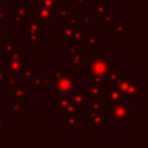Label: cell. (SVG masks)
Instances as JSON below:
<instances>
[{
    "mask_svg": "<svg viewBox=\"0 0 148 148\" xmlns=\"http://www.w3.org/2000/svg\"><path fill=\"white\" fill-rule=\"evenodd\" d=\"M84 2H86V0H74V6L80 7V6H83Z\"/></svg>",
    "mask_w": 148,
    "mask_h": 148,
    "instance_id": "cell-44",
    "label": "cell"
},
{
    "mask_svg": "<svg viewBox=\"0 0 148 148\" xmlns=\"http://www.w3.org/2000/svg\"><path fill=\"white\" fill-rule=\"evenodd\" d=\"M132 113V106L126 102L111 103V117L112 121H126Z\"/></svg>",
    "mask_w": 148,
    "mask_h": 148,
    "instance_id": "cell-2",
    "label": "cell"
},
{
    "mask_svg": "<svg viewBox=\"0 0 148 148\" xmlns=\"http://www.w3.org/2000/svg\"><path fill=\"white\" fill-rule=\"evenodd\" d=\"M81 20H82V16H69L68 17L71 27H80Z\"/></svg>",
    "mask_w": 148,
    "mask_h": 148,
    "instance_id": "cell-32",
    "label": "cell"
},
{
    "mask_svg": "<svg viewBox=\"0 0 148 148\" xmlns=\"http://www.w3.org/2000/svg\"><path fill=\"white\" fill-rule=\"evenodd\" d=\"M68 67H69V69H74V68H75V69H77V68H80V65H77V64H75V62H72V61H71V64H69V66H68Z\"/></svg>",
    "mask_w": 148,
    "mask_h": 148,
    "instance_id": "cell-45",
    "label": "cell"
},
{
    "mask_svg": "<svg viewBox=\"0 0 148 148\" xmlns=\"http://www.w3.org/2000/svg\"><path fill=\"white\" fill-rule=\"evenodd\" d=\"M13 91V95L20 99V101H25L27 99V86L25 84H22V86H16L12 89Z\"/></svg>",
    "mask_w": 148,
    "mask_h": 148,
    "instance_id": "cell-12",
    "label": "cell"
},
{
    "mask_svg": "<svg viewBox=\"0 0 148 148\" xmlns=\"http://www.w3.org/2000/svg\"><path fill=\"white\" fill-rule=\"evenodd\" d=\"M73 28V35H74V42L76 43H84L86 34L80 30V27H72Z\"/></svg>",
    "mask_w": 148,
    "mask_h": 148,
    "instance_id": "cell-21",
    "label": "cell"
},
{
    "mask_svg": "<svg viewBox=\"0 0 148 148\" xmlns=\"http://www.w3.org/2000/svg\"><path fill=\"white\" fill-rule=\"evenodd\" d=\"M130 84H131V81L127 80V76L125 74H118L117 79L114 81H112V86L111 88L113 89H117L118 91H120L124 96H126L128 94V89H130Z\"/></svg>",
    "mask_w": 148,
    "mask_h": 148,
    "instance_id": "cell-5",
    "label": "cell"
},
{
    "mask_svg": "<svg viewBox=\"0 0 148 148\" xmlns=\"http://www.w3.org/2000/svg\"><path fill=\"white\" fill-rule=\"evenodd\" d=\"M123 97H124V95H123L120 91H118L117 89H113V88L109 89L108 92H106V98H108V101L111 102V103L119 102V101L123 99Z\"/></svg>",
    "mask_w": 148,
    "mask_h": 148,
    "instance_id": "cell-14",
    "label": "cell"
},
{
    "mask_svg": "<svg viewBox=\"0 0 148 148\" xmlns=\"http://www.w3.org/2000/svg\"><path fill=\"white\" fill-rule=\"evenodd\" d=\"M1 21H5V8L0 3V22Z\"/></svg>",
    "mask_w": 148,
    "mask_h": 148,
    "instance_id": "cell-41",
    "label": "cell"
},
{
    "mask_svg": "<svg viewBox=\"0 0 148 148\" xmlns=\"http://www.w3.org/2000/svg\"><path fill=\"white\" fill-rule=\"evenodd\" d=\"M83 94H84V96H101V90L96 86H91V88L84 89Z\"/></svg>",
    "mask_w": 148,
    "mask_h": 148,
    "instance_id": "cell-28",
    "label": "cell"
},
{
    "mask_svg": "<svg viewBox=\"0 0 148 148\" xmlns=\"http://www.w3.org/2000/svg\"><path fill=\"white\" fill-rule=\"evenodd\" d=\"M69 101L72 103H75L77 105H84V94L83 90H72V92L69 94Z\"/></svg>",
    "mask_w": 148,
    "mask_h": 148,
    "instance_id": "cell-10",
    "label": "cell"
},
{
    "mask_svg": "<svg viewBox=\"0 0 148 148\" xmlns=\"http://www.w3.org/2000/svg\"><path fill=\"white\" fill-rule=\"evenodd\" d=\"M54 12H57L60 16H67L68 12H69V6H56Z\"/></svg>",
    "mask_w": 148,
    "mask_h": 148,
    "instance_id": "cell-30",
    "label": "cell"
},
{
    "mask_svg": "<svg viewBox=\"0 0 148 148\" xmlns=\"http://www.w3.org/2000/svg\"><path fill=\"white\" fill-rule=\"evenodd\" d=\"M58 35L60 38L64 39L65 43L69 44V45H74V35H73V28L69 27H59L58 30Z\"/></svg>",
    "mask_w": 148,
    "mask_h": 148,
    "instance_id": "cell-7",
    "label": "cell"
},
{
    "mask_svg": "<svg viewBox=\"0 0 148 148\" xmlns=\"http://www.w3.org/2000/svg\"><path fill=\"white\" fill-rule=\"evenodd\" d=\"M31 88L34 90H42L44 88V84H46L49 80L47 74H40V75H31Z\"/></svg>",
    "mask_w": 148,
    "mask_h": 148,
    "instance_id": "cell-8",
    "label": "cell"
},
{
    "mask_svg": "<svg viewBox=\"0 0 148 148\" xmlns=\"http://www.w3.org/2000/svg\"><path fill=\"white\" fill-rule=\"evenodd\" d=\"M16 15L21 17H27L28 15V8L25 6H18L16 8Z\"/></svg>",
    "mask_w": 148,
    "mask_h": 148,
    "instance_id": "cell-33",
    "label": "cell"
},
{
    "mask_svg": "<svg viewBox=\"0 0 148 148\" xmlns=\"http://www.w3.org/2000/svg\"><path fill=\"white\" fill-rule=\"evenodd\" d=\"M65 74V71L64 69H58V71H54L53 72V79H52V83L58 81L60 77H62V75Z\"/></svg>",
    "mask_w": 148,
    "mask_h": 148,
    "instance_id": "cell-37",
    "label": "cell"
},
{
    "mask_svg": "<svg viewBox=\"0 0 148 148\" xmlns=\"http://www.w3.org/2000/svg\"><path fill=\"white\" fill-rule=\"evenodd\" d=\"M7 74H9L7 69H1V68H0V80H1V81L7 76Z\"/></svg>",
    "mask_w": 148,
    "mask_h": 148,
    "instance_id": "cell-40",
    "label": "cell"
},
{
    "mask_svg": "<svg viewBox=\"0 0 148 148\" xmlns=\"http://www.w3.org/2000/svg\"><path fill=\"white\" fill-rule=\"evenodd\" d=\"M27 38L31 43H43V23L39 21L28 23Z\"/></svg>",
    "mask_w": 148,
    "mask_h": 148,
    "instance_id": "cell-4",
    "label": "cell"
},
{
    "mask_svg": "<svg viewBox=\"0 0 148 148\" xmlns=\"http://www.w3.org/2000/svg\"><path fill=\"white\" fill-rule=\"evenodd\" d=\"M20 73L22 74L21 77H22L23 80H25V79H30V76L32 75V69H31V68H28V67H24Z\"/></svg>",
    "mask_w": 148,
    "mask_h": 148,
    "instance_id": "cell-34",
    "label": "cell"
},
{
    "mask_svg": "<svg viewBox=\"0 0 148 148\" xmlns=\"http://www.w3.org/2000/svg\"><path fill=\"white\" fill-rule=\"evenodd\" d=\"M138 94H139V90H138V81H136V80H132V81H131V84H130L128 94L126 95L127 102H130V101L132 99V97L136 96Z\"/></svg>",
    "mask_w": 148,
    "mask_h": 148,
    "instance_id": "cell-20",
    "label": "cell"
},
{
    "mask_svg": "<svg viewBox=\"0 0 148 148\" xmlns=\"http://www.w3.org/2000/svg\"><path fill=\"white\" fill-rule=\"evenodd\" d=\"M58 97H59V99H58V106H59L60 110H64V109L71 103V101H69V98L67 97V95L58 96Z\"/></svg>",
    "mask_w": 148,
    "mask_h": 148,
    "instance_id": "cell-29",
    "label": "cell"
},
{
    "mask_svg": "<svg viewBox=\"0 0 148 148\" xmlns=\"http://www.w3.org/2000/svg\"><path fill=\"white\" fill-rule=\"evenodd\" d=\"M86 1H95V0H86Z\"/></svg>",
    "mask_w": 148,
    "mask_h": 148,
    "instance_id": "cell-46",
    "label": "cell"
},
{
    "mask_svg": "<svg viewBox=\"0 0 148 148\" xmlns=\"http://www.w3.org/2000/svg\"><path fill=\"white\" fill-rule=\"evenodd\" d=\"M57 2H58V0H39L37 2V7H45L51 10H54Z\"/></svg>",
    "mask_w": 148,
    "mask_h": 148,
    "instance_id": "cell-23",
    "label": "cell"
},
{
    "mask_svg": "<svg viewBox=\"0 0 148 148\" xmlns=\"http://www.w3.org/2000/svg\"><path fill=\"white\" fill-rule=\"evenodd\" d=\"M54 86L53 89V95L54 96H64V95H69L72 90L74 89L75 86V80L72 75H62L58 81L52 83Z\"/></svg>",
    "mask_w": 148,
    "mask_h": 148,
    "instance_id": "cell-3",
    "label": "cell"
},
{
    "mask_svg": "<svg viewBox=\"0 0 148 148\" xmlns=\"http://www.w3.org/2000/svg\"><path fill=\"white\" fill-rule=\"evenodd\" d=\"M6 36V27H0V42Z\"/></svg>",
    "mask_w": 148,
    "mask_h": 148,
    "instance_id": "cell-43",
    "label": "cell"
},
{
    "mask_svg": "<svg viewBox=\"0 0 148 148\" xmlns=\"http://www.w3.org/2000/svg\"><path fill=\"white\" fill-rule=\"evenodd\" d=\"M79 109H80V105H77V104H75V103H69L62 111H64V117H66V116H71V114H74L75 112H77L79 111Z\"/></svg>",
    "mask_w": 148,
    "mask_h": 148,
    "instance_id": "cell-24",
    "label": "cell"
},
{
    "mask_svg": "<svg viewBox=\"0 0 148 148\" xmlns=\"http://www.w3.org/2000/svg\"><path fill=\"white\" fill-rule=\"evenodd\" d=\"M24 67H27V65L22 62V59L13 57L6 59V69L8 71V73H20Z\"/></svg>",
    "mask_w": 148,
    "mask_h": 148,
    "instance_id": "cell-6",
    "label": "cell"
},
{
    "mask_svg": "<svg viewBox=\"0 0 148 148\" xmlns=\"http://www.w3.org/2000/svg\"><path fill=\"white\" fill-rule=\"evenodd\" d=\"M13 21L15 22V24H16L17 28H21V25H22L23 22H28V18H27V17H21V16L15 15V16L13 17Z\"/></svg>",
    "mask_w": 148,
    "mask_h": 148,
    "instance_id": "cell-35",
    "label": "cell"
},
{
    "mask_svg": "<svg viewBox=\"0 0 148 148\" xmlns=\"http://www.w3.org/2000/svg\"><path fill=\"white\" fill-rule=\"evenodd\" d=\"M37 14L38 18L42 22H52L53 21V14L52 10L45 7H37Z\"/></svg>",
    "mask_w": 148,
    "mask_h": 148,
    "instance_id": "cell-9",
    "label": "cell"
},
{
    "mask_svg": "<svg viewBox=\"0 0 148 148\" xmlns=\"http://www.w3.org/2000/svg\"><path fill=\"white\" fill-rule=\"evenodd\" d=\"M64 126L66 127H79L80 126V117L71 114L64 117Z\"/></svg>",
    "mask_w": 148,
    "mask_h": 148,
    "instance_id": "cell-15",
    "label": "cell"
},
{
    "mask_svg": "<svg viewBox=\"0 0 148 148\" xmlns=\"http://www.w3.org/2000/svg\"><path fill=\"white\" fill-rule=\"evenodd\" d=\"M69 59H71V61L72 62H75V64H77V65H84V61H86V54L84 53H81V52H77L76 54H74V56H71L69 57Z\"/></svg>",
    "mask_w": 148,
    "mask_h": 148,
    "instance_id": "cell-26",
    "label": "cell"
},
{
    "mask_svg": "<svg viewBox=\"0 0 148 148\" xmlns=\"http://www.w3.org/2000/svg\"><path fill=\"white\" fill-rule=\"evenodd\" d=\"M90 99V117L99 112L101 110V96H89Z\"/></svg>",
    "mask_w": 148,
    "mask_h": 148,
    "instance_id": "cell-11",
    "label": "cell"
},
{
    "mask_svg": "<svg viewBox=\"0 0 148 148\" xmlns=\"http://www.w3.org/2000/svg\"><path fill=\"white\" fill-rule=\"evenodd\" d=\"M0 84H1V80H0Z\"/></svg>",
    "mask_w": 148,
    "mask_h": 148,
    "instance_id": "cell-47",
    "label": "cell"
},
{
    "mask_svg": "<svg viewBox=\"0 0 148 148\" xmlns=\"http://www.w3.org/2000/svg\"><path fill=\"white\" fill-rule=\"evenodd\" d=\"M16 43H1L0 44V51L2 54H7V53H10L15 47H16Z\"/></svg>",
    "mask_w": 148,
    "mask_h": 148,
    "instance_id": "cell-25",
    "label": "cell"
},
{
    "mask_svg": "<svg viewBox=\"0 0 148 148\" xmlns=\"http://www.w3.org/2000/svg\"><path fill=\"white\" fill-rule=\"evenodd\" d=\"M101 16H102V21H103V22L105 23V25L109 27V28L112 27V24L117 22V17H116L114 15H112L111 12L105 10V13H104L103 15H101Z\"/></svg>",
    "mask_w": 148,
    "mask_h": 148,
    "instance_id": "cell-19",
    "label": "cell"
},
{
    "mask_svg": "<svg viewBox=\"0 0 148 148\" xmlns=\"http://www.w3.org/2000/svg\"><path fill=\"white\" fill-rule=\"evenodd\" d=\"M7 118L5 116H0V127H5L7 125Z\"/></svg>",
    "mask_w": 148,
    "mask_h": 148,
    "instance_id": "cell-42",
    "label": "cell"
},
{
    "mask_svg": "<svg viewBox=\"0 0 148 148\" xmlns=\"http://www.w3.org/2000/svg\"><path fill=\"white\" fill-rule=\"evenodd\" d=\"M10 110L13 112L16 113V116L21 117L22 116V112H21V102L20 99H17L13 94L10 96Z\"/></svg>",
    "mask_w": 148,
    "mask_h": 148,
    "instance_id": "cell-17",
    "label": "cell"
},
{
    "mask_svg": "<svg viewBox=\"0 0 148 148\" xmlns=\"http://www.w3.org/2000/svg\"><path fill=\"white\" fill-rule=\"evenodd\" d=\"M77 52H80V49L79 47H75L74 45H69V57L76 54Z\"/></svg>",
    "mask_w": 148,
    "mask_h": 148,
    "instance_id": "cell-38",
    "label": "cell"
},
{
    "mask_svg": "<svg viewBox=\"0 0 148 148\" xmlns=\"http://www.w3.org/2000/svg\"><path fill=\"white\" fill-rule=\"evenodd\" d=\"M84 67L90 72L91 75H98V76H105L106 73L111 69L110 61L105 58H102L99 53H96L95 58L91 59L89 64H86Z\"/></svg>",
    "mask_w": 148,
    "mask_h": 148,
    "instance_id": "cell-1",
    "label": "cell"
},
{
    "mask_svg": "<svg viewBox=\"0 0 148 148\" xmlns=\"http://www.w3.org/2000/svg\"><path fill=\"white\" fill-rule=\"evenodd\" d=\"M16 74L17 73H9V77L7 80V83L8 86L13 89L14 87H16V83H17V77H16Z\"/></svg>",
    "mask_w": 148,
    "mask_h": 148,
    "instance_id": "cell-31",
    "label": "cell"
},
{
    "mask_svg": "<svg viewBox=\"0 0 148 148\" xmlns=\"http://www.w3.org/2000/svg\"><path fill=\"white\" fill-rule=\"evenodd\" d=\"M117 76H118V73H117L116 71H113V69H110V71L106 73L105 79H106V80H110V81L112 82V81H114V80L117 79Z\"/></svg>",
    "mask_w": 148,
    "mask_h": 148,
    "instance_id": "cell-36",
    "label": "cell"
},
{
    "mask_svg": "<svg viewBox=\"0 0 148 148\" xmlns=\"http://www.w3.org/2000/svg\"><path fill=\"white\" fill-rule=\"evenodd\" d=\"M90 84L91 86H104L106 84V79L105 76H98V75H91V79H90Z\"/></svg>",
    "mask_w": 148,
    "mask_h": 148,
    "instance_id": "cell-27",
    "label": "cell"
},
{
    "mask_svg": "<svg viewBox=\"0 0 148 148\" xmlns=\"http://www.w3.org/2000/svg\"><path fill=\"white\" fill-rule=\"evenodd\" d=\"M81 22H83V24H84L87 28L90 27V17H89V16H82Z\"/></svg>",
    "mask_w": 148,
    "mask_h": 148,
    "instance_id": "cell-39",
    "label": "cell"
},
{
    "mask_svg": "<svg viewBox=\"0 0 148 148\" xmlns=\"http://www.w3.org/2000/svg\"><path fill=\"white\" fill-rule=\"evenodd\" d=\"M101 42V38L96 36L95 31H90L89 32V37L87 39H84V47L86 49H90L96 46V44H98Z\"/></svg>",
    "mask_w": 148,
    "mask_h": 148,
    "instance_id": "cell-16",
    "label": "cell"
},
{
    "mask_svg": "<svg viewBox=\"0 0 148 148\" xmlns=\"http://www.w3.org/2000/svg\"><path fill=\"white\" fill-rule=\"evenodd\" d=\"M126 27H127V22L124 21V22H120V23H117L114 27H111V31L116 34V36L118 38H120L123 36V34L125 32L126 30Z\"/></svg>",
    "mask_w": 148,
    "mask_h": 148,
    "instance_id": "cell-18",
    "label": "cell"
},
{
    "mask_svg": "<svg viewBox=\"0 0 148 148\" xmlns=\"http://www.w3.org/2000/svg\"><path fill=\"white\" fill-rule=\"evenodd\" d=\"M89 125L91 127H104L106 126V121H105V118L99 112H97L96 114L91 116V120Z\"/></svg>",
    "mask_w": 148,
    "mask_h": 148,
    "instance_id": "cell-13",
    "label": "cell"
},
{
    "mask_svg": "<svg viewBox=\"0 0 148 148\" xmlns=\"http://www.w3.org/2000/svg\"><path fill=\"white\" fill-rule=\"evenodd\" d=\"M106 10V1L104 0H95V14L103 15Z\"/></svg>",
    "mask_w": 148,
    "mask_h": 148,
    "instance_id": "cell-22",
    "label": "cell"
}]
</instances>
